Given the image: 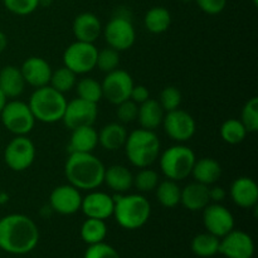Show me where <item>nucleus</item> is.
<instances>
[{
	"mask_svg": "<svg viewBox=\"0 0 258 258\" xmlns=\"http://www.w3.org/2000/svg\"><path fill=\"white\" fill-rule=\"evenodd\" d=\"M39 229L30 217L8 214L0 219V249L10 254H27L37 247Z\"/></svg>",
	"mask_w": 258,
	"mask_h": 258,
	"instance_id": "1",
	"label": "nucleus"
},
{
	"mask_svg": "<svg viewBox=\"0 0 258 258\" xmlns=\"http://www.w3.org/2000/svg\"><path fill=\"white\" fill-rule=\"evenodd\" d=\"M106 166L92 153H72L64 164L68 183L78 190H95L103 184Z\"/></svg>",
	"mask_w": 258,
	"mask_h": 258,
	"instance_id": "2",
	"label": "nucleus"
},
{
	"mask_svg": "<svg viewBox=\"0 0 258 258\" xmlns=\"http://www.w3.org/2000/svg\"><path fill=\"white\" fill-rule=\"evenodd\" d=\"M113 201L112 216L121 228L135 231L145 226L150 219L151 204L143 194H117L113 197Z\"/></svg>",
	"mask_w": 258,
	"mask_h": 258,
	"instance_id": "3",
	"label": "nucleus"
},
{
	"mask_svg": "<svg viewBox=\"0 0 258 258\" xmlns=\"http://www.w3.org/2000/svg\"><path fill=\"white\" fill-rule=\"evenodd\" d=\"M123 149L131 165L138 169L150 168L159 159L161 143L155 131L140 127L128 134Z\"/></svg>",
	"mask_w": 258,
	"mask_h": 258,
	"instance_id": "4",
	"label": "nucleus"
},
{
	"mask_svg": "<svg viewBox=\"0 0 258 258\" xmlns=\"http://www.w3.org/2000/svg\"><path fill=\"white\" fill-rule=\"evenodd\" d=\"M67 102V98L63 93L47 85L34 88L28 105L34 115L35 121L43 123H55L62 121Z\"/></svg>",
	"mask_w": 258,
	"mask_h": 258,
	"instance_id": "5",
	"label": "nucleus"
},
{
	"mask_svg": "<svg viewBox=\"0 0 258 258\" xmlns=\"http://www.w3.org/2000/svg\"><path fill=\"white\" fill-rule=\"evenodd\" d=\"M196 160V153L190 148L176 144L159 155V166L166 179L181 181L190 176Z\"/></svg>",
	"mask_w": 258,
	"mask_h": 258,
	"instance_id": "6",
	"label": "nucleus"
},
{
	"mask_svg": "<svg viewBox=\"0 0 258 258\" xmlns=\"http://www.w3.org/2000/svg\"><path fill=\"white\" fill-rule=\"evenodd\" d=\"M3 126L14 136H24L32 133L35 125V118L29 105L24 101H8L0 112Z\"/></svg>",
	"mask_w": 258,
	"mask_h": 258,
	"instance_id": "7",
	"label": "nucleus"
},
{
	"mask_svg": "<svg viewBox=\"0 0 258 258\" xmlns=\"http://www.w3.org/2000/svg\"><path fill=\"white\" fill-rule=\"evenodd\" d=\"M102 34L108 47L117 52L130 49L136 40V30L131 18L121 13H117L108 20L103 27Z\"/></svg>",
	"mask_w": 258,
	"mask_h": 258,
	"instance_id": "8",
	"label": "nucleus"
},
{
	"mask_svg": "<svg viewBox=\"0 0 258 258\" xmlns=\"http://www.w3.org/2000/svg\"><path fill=\"white\" fill-rule=\"evenodd\" d=\"M98 49L95 43L76 40L66 48L63 53V66L76 75H87L96 68Z\"/></svg>",
	"mask_w": 258,
	"mask_h": 258,
	"instance_id": "9",
	"label": "nucleus"
},
{
	"mask_svg": "<svg viewBox=\"0 0 258 258\" xmlns=\"http://www.w3.org/2000/svg\"><path fill=\"white\" fill-rule=\"evenodd\" d=\"M37 155L34 143L24 136H14L4 150V161L13 171H24L33 165Z\"/></svg>",
	"mask_w": 258,
	"mask_h": 258,
	"instance_id": "10",
	"label": "nucleus"
},
{
	"mask_svg": "<svg viewBox=\"0 0 258 258\" xmlns=\"http://www.w3.org/2000/svg\"><path fill=\"white\" fill-rule=\"evenodd\" d=\"M163 127L166 135L173 141L183 144L189 141L197 131V123L193 116L185 110H176L165 112L163 120Z\"/></svg>",
	"mask_w": 258,
	"mask_h": 258,
	"instance_id": "11",
	"label": "nucleus"
},
{
	"mask_svg": "<svg viewBox=\"0 0 258 258\" xmlns=\"http://www.w3.org/2000/svg\"><path fill=\"white\" fill-rule=\"evenodd\" d=\"M134 85L135 83H134L133 77L126 71L117 68L112 72L106 73L105 78L101 82L103 98H106L111 105L115 106L123 101L130 100Z\"/></svg>",
	"mask_w": 258,
	"mask_h": 258,
	"instance_id": "12",
	"label": "nucleus"
},
{
	"mask_svg": "<svg viewBox=\"0 0 258 258\" xmlns=\"http://www.w3.org/2000/svg\"><path fill=\"white\" fill-rule=\"evenodd\" d=\"M98 116L97 103L88 102L77 97L68 101L62 121L71 131L82 126H93Z\"/></svg>",
	"mask_w": 258,
	"mask_h": 258,
	"instance_id": "13",
	"label": "nucleus"
},
{
	"mask_svg": "<svg viewBox=\"0 0 258 258\" xmlns=\"http://www.w3.org/2000/svg\"><path fill=\"white\" fill-rule=\"evenodd\" d=\"M203 224L208 233L222 238L234 229V217L221 203H209L203 209Z\"/></svg>",
	"mask_w": 258,
	"mask_h": 258,
	"instance_id": "14",
	"label": "nucleus"
},
{
	"mask_svg": "<svg viewBox=\"0 0 258 258\" xmlns=\"http://www.w3.org/2000/svg\"><path fill=\"white\" fill-rule=\"evenodd\" d=\"M226 258H252L254 242L247 232L233 229L219 239V251Z\"/></svg>",
	"mask_w": 258,
	"mask_h": 258,
	"instance_id": "15",
	"label": "nucleus"
},
{
	"mask_svg": "<svg viewBox=\"0 0 258 258\" xmlns=\"http://www.w3.org/2000/svg\"><path fill=\"white\" fill-rule=\"evenodd\" d=\"M81 203H82L81 190L68 183L53 189L48 204L52 208L53 213H58L60 216H72L81 211Z\"/></svg>",
	"mask_w": 258,
	"mask_h": 258,
	"instance_id": "16",
	"label": "nucleus"
},
{
	"mask_svg": "<svg viewBox=\"0 0 258 258\" xmlns=\"http://www.w3.org/2000/svg\"><path fill=\"white\" fill-rule=\"evenodd\" d=\"M113 207H115L113 197L105 191H98L95 189V190H90V193L86 197H82L81 211L87 218L106 221L112 217Z\"/></svg>",
	"mask_w": 258,
	"mask_h": 258,
	"instance_id": "17",
	"label": "nucleus"
},
{
	"mask_svg": "<svg viewBox=\"0 0 258 258\" xmlns=\"http://www.w3.org/2000/svg\"><path fill=\"white\" fill-rule=\"evenodd\" d=\"M25 83L33 88H39L49 85L52 67L42 57H29L23 62L20 67Z\"/></svg>",
	"mask_w": 258,
	"mask_h": 258,
	"instance_id": "18",
	"label": "nucleus"
},
{
	"mask_svg": "<svg viewBox=\"0 0 258 258\" xmlns=\"http://www.w3.org/2000/svg\"><path fill=\"white\" fill-rule=\"evenodd\" d=\"M229 196L233 203L242 209L256 208L258 203V185L249 176L234 179L229 188Z\"/></svg>",
	"mask_w": 258,
	"mask_h": 258,
	"instance_id": "19",
	"label": "nucleus"
},
{
	"mask_svg": "<svg viewBox=\"0 0 258 258\" xmlns=\"http://www.w3.org/2000/svg\"><path fill=\"white\" fill-rule=\"evenodd\" d=\"M102 29L103 27L100 18L91 12L78 14L72 24L73 34L80 42L95 43L102 34Z\"/></svg>",
	"mask_w": 258,
	"mask_h": 258,
	"instance_id": "20",
	"label": "nucleus"
},
{
	"mask_svg": "<svg viewBox=\"0 0 258 258\" xmlns=\"http://www.w3.org/2000/svg\"><path fill=\"white\" fill-rule=\"evenodd\" d=\"M211 203L209 199V186L193 181L181 189L180 204L190 212L203 211Z\"/></svg>",
	"mask_w": 258,
	"mask_h": 258,
	"instance_id": "21",
	"label": "nucleus"
},
{
	"mask_svg": "<svg viewBox=\"0 0 258 258\" xmlns=\"http://www.w3.org/2000/svg\"><path fill=\"white\" fill-rule=\"evenodd\" d=\"M98 145V133L93 126H82L72 130L68 141V153H93Z\"/></svg>",
	"mask_w": 258,
	"mask_h": 258,
	"instance_id": "22",
	"label": "nucleus"
},
{
	"mask_svg": "<svg viewBox=\"0 0 258 258\" xmlns=\"http://www.w3.org/2000/svg\"><path fill=\"white\" fill-rule=\"evenodd\" d=\"M25 86L27 83L23 78L19 67L9 64L0 68V90L4 92L8 100L9 98L15 100L22 96L25 90Z\"/></svg>",
	"mask_w": 258,
	"mask_h": 258,
	"instance_id": "23",
	"label": "nucleus"
},
{
	"mask_svg": "<svg viewBox=\"0 0 258 258\" xmlns=\"http://www.w3.org/2000/svg\"><path fill=\"white\" fill-rule=\"evenodd\" d=\"M103 183L117 194L127 193L134 184V175L125 165L115 164L106 168Z\"/></svg>",
	"mask_w": 258,
	"mask_h": 258,
	"instance_id": "24",
	"label": "nucleus"
},
{
	"mask_svg": "<svg viewBox=\"0 0 258 258\" xmlns=\"http://www.w3.org/2000/svg\"><path fill=\"white\" fill-rule=\"evenodd\" d=\"M190 175L193 176L194 181L208 186L213 185L221 179L222 166L213 158L197 159Z\"/></svg>",
	"mask_w": 258,
	"mask_h": 258,
	"instance_id": "25",
	"label": "nucleus"
},
{
	"mask_svg": "<svg viewBox=\"0 0 258 258\" xmlns=\"http://www.w3.org/2000/svg\"><path fill=\"white\" fill-rule=\"evenodd\" d=\"M127 135L123 123L110 122L98 131V145L107 151H116L123 148Z\"/></svg>",
	"mask_w": 258,
	"mask_h": 258,
	"instance_id": "26",
	"label": "nucleus"
},
{
	"mask_svg": "<svg viewBox=\"0 0 258 258\" xmlns=\"http://www.w3.org/2000/svg\"><path fill=\"white\" fill-rule=\"evenodd\" d=\"M165 111L160 106L158 100L149 98L144 103L139 105L138 118L136 120L140 123L141 128L155 131L159 126L163 123Z\"/></svg>",
	"mask_w": 258,
	"mask_h": 258,
	"instance_id": "27",
	"label": "nucleus"
},
{
	"mask_svg": "<svg viewBox=\"0 0 258 258\" xmlns=\"http://www.w3.org/2000/svg\"><path fill=\"white\" fill-rule=\"evenodd\" d=\"M171 14L166 8L153 7L144 17V25L148 32L153 34H161L170 28Z\"/></svg>",
	"mask_w": 258,
	"mask_h": 258,
	"instance_id": "28",
	"label": "nucleus"
},
{
	"mask_svg": "<svg viewBox=\"0 0 258 258\" xmlns=\"http://www.w3.org/2000/svg\"><path fill=\"white\" fill-rule=\"evenodd\" d=\"M156 199L164 208H175L180 204L181 188L178 185V181L165 179L159 181L156 186Z\"/></svg>",
	"mask_w": 258,
	"mask_h": 258,
	"instance_id": "29",
	"label": "nucleus"
},
{
	"mask_svg": "<svg viewBox=\"0 0 258 258\" xmlns=\"http://www.w3.org/2000/svg\"><path fill=\"white\" fill-rule=\"evenodd\" d=\"M80 234L82 241L88 246L105 242L106 236H107V224L102 219L87 218L81 226Z\"/></svg>",
	"mask_w": 258,
	"mask_h": 258,
	"instance_id": "30",
	"label": "nucleus"
},
{
	"mask_svg": "<svg viewBox=\"0 0 258 258\" xmlns=\"http://www.w3.org/2000/svg\"><path fill=\"white\" fill-rule=\"evenodd\" d=\"M219 239L218 237L208 233H199L191 239L190 248L196 256L202 258L213 257L219 251Z\"/></svg>",
	"mask_w": 258,
	"mask_h": 258,
	"instance_id": "31",
	"label": "nucleus"
},
{
	"mask_svg": "<svg viewBox=\"0 0 258 258\" xmlns=\"http://www.w3.org/2000/svg\"><path fill=\"white\" fill-rule=\"evenodd\" d=\"M219 134L224 143L229 144V145H238V144L243 143L248 133L241 121L237 118H228L222 123Z\"/></svg>",
	"mask_w": 258,
	"mask_h": 258,
	"instance_id": "32",
	"label": "nucleus"
},
{
	"mask_svg": "<svg viewBox=\"0 0 258 258\" xmlns=\"http://www.w3.org/2000/svg\"><path fill=\"white\" fill-rule=\"evenodd\" d=\"M78 97L92 103H98L103 98L101 82L92 77H83L76 83Z\"/></svg>",
	"mask_w": 258,
	"mask_h": 258,
	"instance_id": "33",
	"label": "nucleus"
},
{
	"mask_svg": "<svg viewBox=\"0 0 258 258\" xmlns=\"http://www.w3.org/2000/svg\"><path fill=\"white\" fill-rule=\"evenodd\" d=\"M76 83H77V75L64 66L53 71L49 81V86L63 95L73 90Z\"/></svg>",
	"mask_w": 258,
	"mask_h": 258,
	"instance_id": "34",
	"label": "nucleus"
},
{
	"mask_svg": "<svg viewBox=\"0 0 258 258\" xmlns=\"http://www.w3.org/2000/svg\"><path fill=\"white\" fill-rule=\"evenodd\" d=\"M159 181H160V178H159L158 171L150 168H143L134 175L133 186H135L140 193H149V191L155 190Z\"/></svg>",
	"mask_w": 258,
	"mask_h": 258,
	"instance_id": "35",
	"label": "nucleus"
},
{
	"mask_svg": "<svg viewBox=\"0 0 258 258\" xmlns=\"http://www.w3.org/2000/svg\"><path fill=\"white\" fill-rule=\"evenodd\" d=\"M241 121L247 133L253 134L258 131V98L252 97L244 103L241 111Z\"/></svg>",
	"mask_w": 258,
	"mask_h": 258,
	"instance_id": "36",
	"label": "nucleus"
},
{
	"mask_svg": "<svg viewBox=\"0 0 258 258\" xmlns=\"http://www.w3.org/2000/svg\"><path fill=\"white\" fill-rule=\"evenodd\" d=\"M118 64H120V52L111 47H106L98 50L96 68H98L101 72H112V71L117 70Z\"/></svg>",
	"mask_w": 258,
	"mask_h": 258,
	"instance_id": "37",
	"label": "nucleus"
},
{
	"mask_svg": "<svg viewBox=\"0 0 258 258\" xmlns=\"http://www.w3.org/2000/svg\"><path fill=\"white\" fill-rule=\"evenodd\" d=\"M5 9L14 15L25 17L39 8L40 0H3Z\"/></svg>",
	"mask_w": 258,
	"mask_h": 258,
	"instance_id": "38",
	"label": "nucleus"
},
{
	"mask_svg": "<svg viewBox=\"0 0 258 258\" xmlns=\"http://www.w3.org/2000/svg\"><path fill=\"white\" fill-rule=\"evenodd\" d=\"M158 101L165 112L176 110L180 107L181 92L174 86H168V87L163 88Z\"/></svg>",
	"mask_w": 258,
	"mask_h": 258,
	"instance_id": "39",
	"label": "nucleus"
},
{
	"mask_svg": "<svg viewBox=\"0 0 258 258\" xmlns=\"http://www.w3.org/2000/svg\"><path fill=\"white\" fill-rule=\"evenodd\" d=\"M139 112V105L131 100H126L123 102L116 105V116H117L118 122L121 123H131L136 121Z\"/></svg>",
	"mask_w": 258,
	"mask_h": 258,
	"instance_id": "40",
	"label": "nucleus"
},
{
	"mask_svg": "<svg viewBox=\"0 0 258 258\" xmlns=\"http://www.w3.org/2000/svg\"><path fill=\"white\" fill-rule=\"evenodd\" d=\"M83 258H121L118 252L111 244L100 242L96 244H90L85 251Z\"/></svg>",
	"mask_w": 258,
	"mask_h": 258,
	"instance_id": "41",
	"label": "nucleus"
},
{
	"mask_svg": "<svg viewBox=\"0 0 258 258\" xmlns=\"http://www.w3.org/2000/svg\"><path fill=\"white\" fill-rule=\"evenodd\" d=\"M199 9L208 15L221 14L227 7L228 0H194Z\"/></svg>",
	"mask_w": 258,
	"mask_h": 258,
	"instance_id": "42",
	"label": "nucleus"
},
{
	"mask_svg": "<svg viewBox=\"0 0 258 258\" xmlns=\"http://www.w3.org/2000/svg\"><path fill=\"white\" fill-rule=\"evenodd\" d=\"M149 98H150V92H149L148 87H145L144 85H134L130 95L131 101H134L138 105H141L145 101H148Z\"/></svg>",
	"mask_w": 258,
	"mask_h": 258,
	"instance_id": "43",
	"label": "nucleus"
},
{
	"mask_svg": "<svg viewBox=\"0 0 258 258\" xmlns=\"http://www.w3.org/2000/svg\"><path fill=\"white\" fill-rule=\"evenodd\" d=\"M227 198V191L223 186H212L209 188V199L213 203H222Z\"/></svg>",
	"mask_w": 258,
	"mask_h": 258,
	"instance_id": "44",
	"label": "nucleus"
},
{
	"mask_svg": "<svg viewBox=\"0 0 258 258\" xmlns=\"http://www.w3.org/2000/svg\"><path fill=\"white\" fill-rule=\"evenodd\" d=\"M8 47V37L4 32L0 30V53L4 52Z\"/></svg>",
	"mask_w": 258,
	"mask_h": 258,
	"instance_id": "45",
	"label": "nucleus"
},
{
	"mask_svg": "<svg viewBox=\"0 0 258 258\" xmlns=\"http://www.w3.org/2000/svg\"><path fill=\"white\" fill-rule=\"evenodd\" d=\"M9 202V194L4 190H0V206H4Z\"/></svg>",
	"mask_w": 258,
	"mask_h": 258,
	"instance_id": "46",
	"label": "nucleus"
},
{
	"mask_svg": "<svg viewBox=\"0 0 258 258\" xmlns=\"http://www.w3.org/2000/svg\"><path fill=\"white\" fill-rule=\"evenodd\" d=\"M8 102V97L4 95V92H3L2 90H0V112L3 111V108H4V106L7 105Z\"/></svg>",
	"mask_w": 258,
	"mask_h": 258,
	"instance_id": "47",
	"label": "nucleus"
},
{
	"mask_svg": "<svg viewBox=\"0 0 258 258\" xmlns=\"http://www.w3.org/2000/svg\"><path fill=\"white\" fill-rule=\"evenodd\" d=\"M252 2H253V4H254V5H257V4H258V0H252Z\"/></svg>",
	"mask_w": 258,
	"mask_h": 258,
	"instance_id": "48",
	"label": "nucleus"
}]
</instances>
